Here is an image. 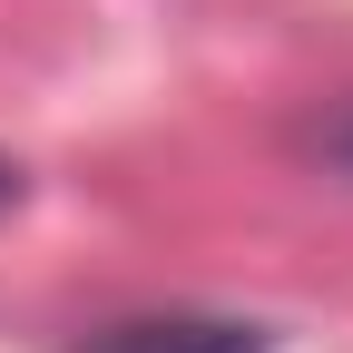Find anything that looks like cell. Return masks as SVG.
<instances>
[{
	"instance_id": "obj_1",
	"label": "cell",
	"mask_w": 353,
	"mask_h": 353,
	"mask_svg": "<svg viewBox=\"0 0 353 353\" xmlns=\"http://www.w3.org/2000/svg\"><path fill=\"white\" fill-rule=\"evenodd\" d=\"M79 353H265L255 324H226V314H138V324H108L99 343Z\"/></svg>"
},
{
	"instance_id": "obj_2",
	"label": "cell",
	"mask_w": 353,
	"mask_h": 353,
	"mask_svg": "<svg viewBox=\"0 0 353 353\" xmlns=\"http://www.w3.org/2000/svg\"><path fill=\"white\" fill-rule=\"evenodd\" d=\"M0 206H20V167L10 157H0Z\"/></svg>"
},
{
	"instance_id": "obj_3",
	"label": "cell",
	"mask_w": 353,
	"mask_h": 353,
	"mask_svg": "<svg viewBox=\"0 0 353 353\" xmlns=\"http://www.w3.org/2000/svg\"><path fill=\"white\" fill-rule=\"evenodd\" d=\"M334 157H343V167H353V118H343V128H334Z\"/></svg>"
}]
</instances>
